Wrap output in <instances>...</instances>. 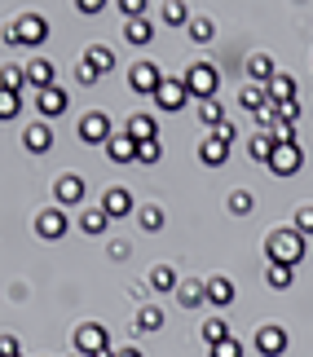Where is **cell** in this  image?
<instances>
[{"mask_svg":"<svg viewBox=\"0 0 313 357\" xmlns=\"http://www.w3.org/2000/svg\"><path fill=\"white\" fill-rule=\"evenodd\" d=\"M75 357H84V353H75Z\"/></svg>","mask_w":313,"mask_h":357,"instance_id":"c3c4849f","label":"cell"},{"mask_svg":"<svg viewBox=\"0 0 313 357\" xmlns=\"http://www.w3.org/2000/svg\"><path fill=\"white\" fill-rule=\"evenodd\" d=\"M159 84H163V75H159L155 62H137V66L128 71V89H132V93H151V98H155Z\"/></svg>","mask_w":313,"mask_h":357,"instance_id":"8fae6325","label":"cell"},{"mask_svg":"<svg viewBox=\"0 0 313 357\" xmlns=\"http://www.w3.org/2000/svg\"><path fill=\"white\" fill-rule=\"evenodd\" d=\"M22 84H26V71H22V66H13V62H5V89L18 93Z\"/></svg>","mask_w":313,"mask_h":357,"instance_id":"74e56055","label":"cell"},{"mask_svg":"<svg viewBox=\"0 0 313 357\" xmlns=\"http://www.w3.org/2000/svg\"><path fill=\"white\" fill-rule=\"evenodd\" d=\"M137 225L146 229V234H159V229H163V208H142L137 212Z\"/></svg>","mask_w":313,"mask_h":357,"instance_id":"e575fe53","label":"cell"},{"mask_svg":"<svg viewBox=\"0 0 313 357\" xmlns=\"http://www.w3.org/2000/svg\"><path fill=\"white\" fill-rule=\"evenodd\" d=\"M106 155H111V163H132L137 159V142H132L128 132H119V137L106 142Z\"/></svg>","mask_w":313,"mask_h":357,"instance_id":"2e32d148","label":"cell"},{"mask_svg":"<svg viewBox=\"0 0 313 357\" xmlns=\"http://www.w3.org/2000/svg\"><path fill=\"white\" fill-rule=\"evenodd\" d=\"M212 132L221 137V142H229V146H234V137H238V128H234V123H229V119L221 123V128H212Z\"/></svg>","mask_w":313,"mask_h":357,"instance_id":"bcb514c9","label":"cell"},{"mask_svg":"<svg viewBox=\"0 0 313 357\" xmlns=\"http://www.w3.org/2000/svg\"><path fill=\"white\" fill-rule=\"evenodd\" d=\"M84 62L93 66L98 75H106V71H115V53L106 49V45H89V53H84Z\"/></svg>","mask_w":313,"mask_h":357,"instance_id":"d4e9b609","label":"cell"},{"mask_svg":"<svg viewBox=\"0 0 313 357\" xmlns=\"http://www.w3.org/2000/svg\"><path fill=\"white\" fill-rule=\"evenodd\" d=\"M190 102V89H185V79H163L159 84V93H155V106L159 111H181V106Z\"/></svg>","mask_w":313,"mask_h":357,"instance_id":"30bf717a","label":"cell"},{"mask_svg":"<svg viewBox=\"0 0 313 357\" xmlns=\"http://www.w3.org/2000/svg\"><path fill=\"white\" fill-rule=\"evenodd\" d=\"M291 278H296V269H291V265H278V260H269V265H265V282L274 287V291H287Z\"/></svg>","mask_w":313,"mask_h":357,"instance_id":"cb8c5ba5","label":"cell"},{"mask_svg":"<svg viewBox=\"0 0 313 357\" xmlns=\"http://www.w3.org/2000/svg\"><path fill=\"white\" fill-rule=\"evenodd\" d=\"M79 229H84V234H93V238L106 234V229H111V212H106V208H89L84 216H79Z\"/></svg>","mask_w":313,"mask_h":357,"instance_id":"d6986e66","label":"cell"},{"mask_svg":"<svg viewBox=\"0 0 313 357\" xmlns=\"http://www.w3.org/2000/svg\"><path fill=\"white\" fill-rule=\"evenodd\" d=\"M75 9L84 13V18H93V13H102V9H106V0H75Z\"/></svg>","mask_w":313,"mask_h":357,"instance_id":"ee69618b","label":"cell"},{"mask_svg":"<svg viewBox=\"0 0 313 357\" xmlns=\"http://www.w3.org/2000/svg\"><path fill=\"white\" fill-rule=\"evenodd\" d=\"M13 115H18V93H0V119H13Z\"/></svg>","mask_w":313,"mask_h":357,"instance_id":"60d3db41","label":"cell"},{"mask_svg":"<svg viewBox=\"0 0 313 357\" xmlns=\"http://www.w3.org/2000/svg\"><path fill=\"white\" fill-rule=\"evenodd\" d=\"M66 106H71V93H66L62 84H53V89H40V93H36V111L45 115V119L66 115Z\"/></svg>","mask_w":313,"mask_h":357,"instance_id":"ba28073f","label":"cell"},{"mask_svg":"<svg viewBox=\"0 0 313 357\" xmlns=\"http://www.w3.org/2000/svg\"><path fill=\"white\" fill-rule=\"evenodd\" d=\"M124 132L132 137V142H155V119L151 115H128Z\"/></svg>","mask_w":313,"mask_h":357,"instance_id":"603a6c76","label":"cell"},{"mask_svg":"<svg viewBox=\"0 0 313 357\" xmlns=\"http://www.w3.org/2000/svg\"><path fill=\"white\" fill-rule=\"evenodd\" d=\"M208 357H243L238 335H229V340H221V344H212V349H208Z\"/></svg>","mask_w":313,"mask_h":357,"instance_id":"8d00e7d4","label":"cell"},{"mask_svg":"<svg viewBox=\"0 0 313 357\" xmlns=\"http://www.w3.org/2000/svg\"><path fill=\"white\" fill-rule=\"evenodd\" d=\"M111 119H106L102 111H89L84 119H79V142H89V146H106L111 142Z\"/></svg>","mask_w":313,"mask_h":357,"instance_id":"52a82bcc","label":"cell"},{"mask_svg":"<svg viewBox=\"0 0 313 357\" xmlns=\"http://www.w3.org/2000/svg\"><path fill=\"white\" fill-rule=\"evenodd\" d=\"M75 79H79V84H98V79H102V75H98V71H93V66H89V62H79V66H75Z\"/></svg>","mask_w":313,"mask_h":357,"instance_id":"7bdbcfd3","label":"cell"},{"mask_svg":"<svg viewBox=\"0 0 313 357\" xmlns=\"http://www.w3.org/2000/svg\"><path fill=\"white\" fill-rule=\"evenodd\" d=\"M159 18L168 22V26H190V9H185V0H163Z\"/></svg>","mask_w":313,"mask_h":357,"instance_id":"f1b7e54d","label":"cell"},{"mask_svg":"<svg viewBox=\"0 0 313 357\" xmlns=\"http://www.w3.org/2000/svg\"><path fill=\"white\" fill-rule=\"evenodd\" d=\"M75 353H84V357L111 353V331H106L102 322H84V326L75 331Z\"/></svg>","mask_w":313,"mask_h":357,"instance_id":"277c9868","label":"cell"},{"mask_svg":"<svg viewBox=\"0 0 313 357\" xmlns=\"http://www.w3.org/2000/svg\"><path fill=\"white\" fill-rule=\"evenodd\" d=\"M181 79H185L190 98H199V102L216 98V89H221V75H216V66H212V62H194V66H190V71H185Z\"/></svg>","mask_w":313,"mask_h":357,"instance_id":"7a4b0ae2","label":"cell"},{"mask_svg":"<svg viewBox=\"0 0 313 357\" xmlns=\"http://www.w3.org/2000/svg\"><path fill=\"white\" fill-rule=\"evenodd\" d=\"M22 146H26V155H45V150L53 146V132H49V123H26V132H22Z\"/></svg>","mask_w":313,"mask_h":357,"instance_id":"9a60e30c","label":"cell"},{"mask_svg":"<svg viewBox=\"0 0 313 357\" xmlns=\"http://www.w3.org/2000/svg\"><path fill=\"white\" fill-rule=\"evenodd\" d=\"M278 115L287 123H296V119H300V102H278Z\"/></svg>","mask_w":313,"mask_h":357,"instance_id":"f6af8a7d","label":"cell"},{"mask_svg":"<svg viewBox=\"0 0 313 357\" xmlns=\"http://www.w3.org/2000/svg\"><path fill=\"white\" fill-rule=\"evenodd\" d=\"M102 208L111 212V221H119V216H132V195H128L124 185H111V190L102 195Z\"/></svg>","mask_w":313,"mask_h":357,"instance_id":"4fadbf2b","label":"cell"},{"mask_svg":"<svg viewBox=\"0 0 313 357\" xmlns=\"http://www.w3.org/2000/svg\"><path fill=\"white\" fill-rule=\"evenodd\" d=\"M291 229H296V234H313V208H309V203H305V208L300 212H296V221H291Z\"/></svg>","mask_w":313,"mask_h":357,"instance_id":"f35d334b","label":"cell"},{"mask_svg":"<svg viewBox=\"0 0 313 357\" xmlns=\"http://www.w3.org/2000/svg\"><path fill=\"white\" fill-rule=\"evenodd\" d=\"M151 287H155L159 296H172L176 287H181V278H176L172 265H155V269H151Z\"/></svg>","mask_w":313,"mask_h":357,"instance_id":"ffe728a7","label":"cell"},{"mask_svg":"<svg viewBox=\"0 0 313 357\" xmlns=\"http://www.w3.org/2000/svg\"><path fill=\"white\" fill-rule=\"evenodd\" d=\"M208 305H216V309L234 305V282L229 278H208Z\"/></svg>","mask_w":313,"mask_h":357,"instance_id":"7402d4cb","label":"cell"},{"mask_svg":"<svg viewBox=\"0 0 313 357\" xmlns=\"http://www.w3.org/2000/svg\"><path fill=\"white\" fill-rule=\"evenodd\" d=\"M151 36L155 31H151V22H146V18H124V40H128V45L142 49V45H151Z\"/></svg>","mask_w":313,"mask_h":357,"instance_id":"83f0119b","label":"cell"},{"mask_svg":"<svg viewBox=\"0 0 313 357\" xmlns=\"http://www.w3.org/2000/svg\"><path fill=\"white\" fill-rule=\"evenodd\" d=\"M300 163H305V150L296 146V142H287V146L274 150V159H269L265 168L274 172V176H296V172H300Z\"/></svg>","mask_w":313,"mask_h":357,"instance_id":"8992f818","label":"cell"},{"mask_svg":"<svg viewBox=\"0 0 313 357\" xmlns=\"http://www.w3.org/2000/svg\"><path fill=\"white\" fill-rule=\"evenodd\" d=\"M159 155H163L159 137H155V142H137V163H159Z\"/></svg>","mask_w":313,"mask_h":357,"instance_id":"ab89813d","label":"cell"},{"mask_svg":"<svg viewBox=\"0 0 313 357\" xmlns=\"http://www.w3.org/2000/svg\"><path fill=\"white\" fill-rule=\"evenodd\" d=\"M238 102H243V106H247V111L256 115V111H261V106L269 102V93H265V84H247V89L238 93Z\"/></svg>","mask_w":313,"mask_h":357,"instance_id":"1f68e13d","label":"cell"},{"mask_svg":"<svg viewBox=\"0 0 313 357\" xmlns=\"http://www.w3.org/2000/svg\"><path fill=\"white\" fill-rule=\"evenodd\" d=\"M199 119H203V128H221V123H225V111H221V102H216V98L199 102Z\"/></svg>","mask_w":313,"mask_h":357,"instance_id":"4dcf8cb0","label":"cell"},{"mask_svg":"<svg viewBox=\"0 0 313 357\" xmlns=\"http://www.w3.org/2000/svg\"><path fill=\"white\" fill-rule=\"evenodd\" d=\"M176 300H181V309H199L203 300H208V282H199V278H190L176 287Z\"/></svg>","mask_w":313,"mask_h":357,"instance_id":"ac0fdd59","label":"cell"},{"mask_svg":"<svg viewBox=\"0 0 313 357\" xmlns=\"http://www.w3.org/2000/svg\"><path fill=\"white\" fill-rule=\"evenodd\" d=\"M26 84H36V93L40 89H53V62H45V58L26 62Z\"/></svg>","mask_w":313,"mask_h":357,"instance_id":"44dd1931","label":"cell"},{"mask_svg":"<svg viewBox=\"0 0 313 357\" xmlns=\"http://www.w3.org/2000/svg\"><path fill=\"white\" fill-rule=\"evenodd\" d=\"M124 18H146V0H119Z\"/></svg>","mask_w":313,"mask_h":357,"instance_id":"b9f144b4","label":"cell"},{"mask_svg":"<svg viewBox=\"0 0 313 357\" xmlns=\"http://www.w3.org/2000/svg\"><path fill=\"white\" fill-rule=\"evenodd\" d=\"M287 344H291V340H287V331H282L278 322H269V326L256 331V353H261V357H282Z\"/></svg>","mask_w":313,"mask_h":357,"instance_id":"9c48e42d","label":"cell"},{"mask_svg":"<svg viewBox=\"0 0 313 357\" xmlns=\"http://www.w3.org/2000/svg\"><path fill=\"white\" fill-rule=\"evenodd\" d=\"M274 150H278V142H274L269 132H256L252 142H247V155H252L256 163H269V159H274Z\"/></svg>","mask_w":313,"mask_h":357,"instance_id":"4316f807","label":"cell"},{"mask_svg":"<svg viewBox=\"0 0 313 357\" xmlns=\"http://www.w3.org/2000/svg\"><path fill=\"white\" fill-rule=\"evenodd\" d=\"M115 357H142V349H119Z\"/></svg>","mask_w":313,"mask_h":357,"instance_id":"7dc6e473","label":"cell"},{"mask_svg":"<svg viewBox=\"0 0 313 357\" xmlns=\"http://www.w3.org/2000/svg\"><path fill=\"white\" fill-rule=\"evenodd\" d=\"M190 40H194V45H208V40L216 36V26H212V18H190Z\"/></svg>","mask_w":313,"mask_h":357,"instance_id":"836d02e7","label":"cell"},{"mask_svg":"<svg viewBox=\"0 0 313 357\" xmlns=\"http://www.w3.org/2000/svg\"><path fill=\"white\" fill-rule=\"evenodd\" d=\"M252 208H256L252 190H234V195H229V212H234V216H247Z\"/></svg>","mask_w":313,"mask_h":357,"instance_id":"d590c367","label":"cell"},{"mask_svg":"<svg viewBox=\"0 0 313 357\" xmlns=\"http://www.w3.org/2000/svg\"><path fill=\"white\" fill-rule=\"evenodd\" d=\"M265 256L296 269L305 260V234H296V229H274V234L265 238Z\"/></svg>","mask_w":313,"mask_h":357,"instance_id":"6da1fadb","label":"cell"},{"mask_svg":"<svg viewBox=\"0 0 313 357\" xmlns=\"http://www.w3.org/2000/svg\"><path fill=\"white\" fill-rule=\"evenodd\" d=\"M199 159L208 163V168H221V163L229 159V142H221L216 132H208V137H203V146H199Z\"/></svg>","mask_w":313,"mask_h":357,"instance_id":"5bb4252c","label":"cell"},{"mask_svg":"<svg viewBox=\"0 0 313 357\" xmlns=\"http://www.w3.org/2000/svg\"><path fill=\"white\" fill-rule=\"evenodd\" d=\"M45 40H49V22L40 18V13H22V18L9 26V45H31L36 49V45H45Z\"/></svg>","mask_w":313,"mask_h":357,"instance_id":"3957f363","label":"cell"},{"mask_svg":"<svg viewBox=\"0 0 313 357\" xmlns=\"http://www.w3.org/2000/svg\"><path fill=\"white\" fill-rule=\"evenodd\" d=\"M265 93H269V102H296V79L291 75H274L265 84Z\"/></svg>","mask_w":313,"mask_h":357,"instance_id":"484cf974","label":"cell"},{"mask_svg":"<svg viewBox=\"0 0 313 357\" xmlns=\"http://www.w3.org/2000/svg\"><path fill=\"white\" fill-rule=\"evenodd\" d=\"M79 199H84V181H79L75 172H62L58 181H53V203H58V208H75Z\"/></svg>","mask_w":313,"mask_h":357,"instance_id":"7c38bea8","label":"cell"},{"mask_svg":"<svg viewBox=\"0 0 313 357\" xmlns=\"http://www.w3.org/2000/svg\"><path fill=\"white\" fill-rule=\"evenodd\" d=\"M247 75H252V84H269L278 71H274V58L269 53H252L247 58Z\"/></svg>","mask_w":313,"mask_h":357,"instance_id":"e0dca14e","label":"cell"},{"mask_svg":"<svg viewBox=\"0 0 313 357\" xmlns=\"http://www.w3.org/2000/svg\"><path fill=\"white\" fill-rule=\"evenodd\" d=\"M66 229H71V221H66V208H58V203H53V208H45L36 216V234L45 238V243H58Z\"/></svg>","mask_w":313,"mask_h":357,"instance_id":"5b68a950","label":"cell"},{"mask_svg":"<svg viewBox=\"0 0 313 357\" xmlns=\"http://www.w3.org/2000/svg\"><path fill=\"white\" fill-rule=\"evenodd\" d=\"M159 326H163V309L146 305V309L137 313V335H146V331H159Z\"/></svg>","mask_w":313,"mask_h":357,"instance_id":"d6a6232c","label":"cell"},{"mask_svg":"<svg viewBox=\"0 0 313 357\" xmlns=\"http://www.w3.org/2000/svg\"><path fill=\"white\" fill-rule=\"evenodd\" d=\"M229 335H234V331H229V326H225V318H208V322H203V344H221V340H229Z\"/></svg>","mask_w":313,"mask_h":357,"instance_id":"f546056e","label":"cell"}]
</instances>
